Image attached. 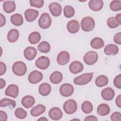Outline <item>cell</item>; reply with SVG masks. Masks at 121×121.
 I'll list each match as a JSON object with an SVG mask.
<instances>
[{"label": "cell", "instance_id": "obj_1", "mask_svg": "<svg viewBox=\"0 0 121 121\" xmlns=\"http://www.w3.org/2000/svg\"><path fill=\"white\" fill-rule=\"evenodd\" d=\"M26 70V64L22 61H16L12 66V71L17 76H22L24 75Z\"/></svg>", "mask_w": 121, "mask_h": 121}, {"label": "cell", "instance_id": "obj_2", "mask_svg": "<svg viewBox=\"0 0 121 121\" xmlns=\"http://www.w3.org/2000/svg\"><path fill=\"white\" fill-rule=\"evenodd\" d=\"M95 26V21L91 17H85L81 21V28L85 32H89L92 31L94 28Z\"/></svg>", "mask_w": 121, "mask_h": 121}, {"label": "cell", "instance_id": "obj_3", "mask_svg": "<svg viewBox=\"0 0 121 121\" xmlns=\"http://www.w3.org/2000/svg\"><path fill=\"white\" fill-rule=\"evenodd\" d=\"M93 73H86L75 78L74 83L78 85H84L88 84L92 79Z\"/></svg>", "mask_w": 121, "mask_h": 121}, {"label": "cell", "instance_id": "obj_4", "mask_svg": "<svg viewBox=\"0 0 121 121\" xmlns=\"http://www.w3.org/2000/svg\"><path fill=\"white\" fill-rule=\"evenodd\" d=\"M77 102L74 100L69 99L64 103L63 108L67 114H71L77 111Z\"/></svg>", "mask_w": 121, "mask_h": 121}, {"label": "cell", "instance_id": "obj_5", "mask_svg": "<svg viewBox=\"0 0 121 121\" xmlns=\"http://www.w3.org/2000/svg\"><path fill=\"white\" fill-rule=\"evenodd\" d=\"M52 24V19L49 14L43 13L40 16L38 20V25L43 29L48 28Z\"/></svg>", "mask_w": 121, "mask_h": 121}, {"label": "cell", "instance_id": "obj_6", "mask_svg": "<svg viewBox=\"0 0 121 121\" xmlns=\"http://www.w3.org/2000/svg\"><path fill=\"white\" fill-rule=\"evenodd\" d=\"M98 60V54L95 51H89L86 52L84 56V61L87 65L94 64Z\"/></svg>", "mask_w": 121, "mask_h": 121}, {"label": "cell", "instance_id": "obj_7", "mask_svg": "<svg viewBox=\"0 0 121 121\" xmlns=\"http://www.w3.org/2000/svg\"><path fill=\"white\" fill-rule=\"evenodd\" d=\"M59 91L61 95L64 97H68L73 94L74 90L72 85L70 84L65 83L60 86Z\"/></svg>", "mask_w": 121, "mask_h": 121}, {"label": "cell", "instance_id": "obj_8", "mask_svg": "<svg viewBox=\"0 0 121 121\" xmlns=\"http://www.w3.org/2000/svg\"><path fill=\"white\" fill-rule=\"evenodd\" d=\"M43 78V75L42 72L35 70L32 71L29 74L28 79L30 83L35 84L41 81Z\"/></svg>", "mask_w": 121, "mask_h": 121}, {"label": "cell", "instance_id": "obj_9", "mask_svg": "<svg viewBox=\"0 0 121 121\" xmlns=\"http://www.w3.org/2000/svg\"><path fill=\"white\" fill-rule=\"evenodd\" d=\"M50 60L46 56H42L39 57L35 61L36 66L41 69H45L50 65Z\"/></svg>", "mask_w": 121, "mask_h": 121}, {"label": "cell", "instance_id": "obj_10", "mask_svg": "<svg viewBox=\"0 0 121 121\" xmlns=\"http://www.w3.org/2000/svg\"><path fill=\"white\" fill-rule=\"evenodd\" d=\"M69 53L67 51H62L58 54L57 57V61L60 65H64L69 62Z\"/></svg>", "mask_w": 121, "mask_h": 121}, {"label": "cell", "instance_id": "obj_11", "mask_svg": "<svg viewBox=\"0 0 121 121\" xmlns=\"http://www.w3.org/2000/svg\"><path fill=\"white\" fill-rule=\"evenodd\" d=\"M18 92L19 89L18 86L16 85L11 84L9 85L6 88L5 94L6 95L15 98L17 96Z\"/></svg>", "mask_w": 121, "mask_h": 121}, {"label": "cell", "instance_id": "obj_12", "mask_svg": "<svg viewBox=\"0 0 121 121\" xmlns=\"http://www.w3.org/2000/svg\"><path fill=\"white\" fill-rule=\"evenodd\" d=\"M48 115L51 119L57 121L59 120L62 118L63 113L59 108L54 107L50 110Z\"/></svg>", "mask_w": 121, "mask_h": 121}, {"label": "cell", "instance_id": "obj_13", "mask_svg": "<svg viewBox=\"0 0 121 121\" xmlns=\"http://www.w3.org/2000/svg\"><path fill=\"white\" fill-rule=\"evenodd\" d=\"M39 11L32 9H26L25 12V17L28 22H33L38 17Z\"/></svg>", "mask_w": 121, "mask_h": 121}, {"label": "cell", "instance_id": "obj_14", "mask_svg": "<svg viewBox=\"0 0 121 121\" xmlns=\"http://www.w3.org/2000/svg\"><path fill=\"white\" fill-rule=\"evenodd\" d=\"M36 54L37 50L34 47H27L24 50V57L28 60H32L34 59L36 57Z\"/></svg>", "mask_w": 121, "mask_h": 121}, {"label": "cell", "instance_id": "obj_15", "mask_svg": "<svg viewBox=\"0 0 121 121\" xmlns=\"http://www.w3.org/2000/svg\"><path fill=\"white\" fill-rule=\"evenodd\" d=\"M49 8L52 15L54 17H58L61 14L62 8L61 5L58 3H51L49 6Z\"/></svg>", "mask_w": 121, "mask_h": 121}, {"label": "cell", "instance_id": "obj_16", "mask_svg": "<svg viewBox=\"0 0 121 121\" xmlns=\"http://www.w3.org/2000/svg\"><path fill=\"white\" fill-rule=\"evenodd\" d=\"M80 28L79 22L76 20H71L69 21L67 24V29L68 31L71 34L77 33Z\"/></svg>", "mask_w": 121, "mask_h": 121}, {"label": "cell", "instance_id": "obj_17", "mask_svg": "<svg viewBox=\"0 0 121 121\" xmlns=\"http://www.w3.org/2000/svg\"><path fill=\"white\" fill-rule=\"evenodd\" d=\"M69 69L72 73L77 74L83 70L84 66L81 62L78 61H74L70 64Z\"/></svg>", "mask_w": 121, "mask_h": 121}, {"label": "cell", "instance_id": "obj_18", "mask_svg": "<svg viewBox=\"0 0 121 121\" xmlns=\"http://www.w3.org/2000/svg\"><path fill=\"white\" fill-rule=\"evenodd\" d=\"M115 95V92L111 87L104 88L101 91V96L102 98L106 101L112 100Z\"/></svg>", "mask_w": 121, "mask_h": 121}, {"label": "cell", "instance_id": "obj_19", "mask_svg": "<svg viewBox=\"0 0 121 121\" xmlns=\"http://www.w3.org/2000/svg\"><path fill=\"white\" fill-rule=\"evenodd\" d=\"M103 1L101 0H91L88 3L89 8L95 11L100 10L103 8Z\"/></svg>", "mask_w": 121, "mask_h": 121}, {"label": "cell", "instance_id": "obj_20", "mask_svg": "<svg viewBox=\"0 0 121 121\" xmlns=\"http://www.w3.org/2000/svg\"><path fill=\"white\" fill-rule=\"evenodd\" d=\"M118 47L113 44H107L104 49V52L107 55H115L118 53Z\"/></svg>", "mask_w": 121, "mask_h": 121}, {"label": "cell", "instance_id": "obj_21", "mask_svg": "<svg viewBox=\"0 0 121 121\" xmlns=\"http://www.w3.org/2000/svg\"><path fill=\"white\" fill-rule=\"evenodd\" d=\"M35 103L34 97L31 95H26L21 100V104L25 108H29L33 106Z\"/></svg>", "mask_w": 121, "mask_h": 121}, {"label": "cell", "instance_id": "obj_22", "mask_svg": "<svg viewBox=\"0 0 121 121\" xmlns=\"http://www.w3.org/2000/svg\"><path fill=\"white\" fill-rule=\"evenodd\" d=\"M46 109V107L43 104H38L34 106L31 110L30 113L34 117H37L43 113Z\"/></svg>", "mask_w": 121, "mask_h": 121}, {"label": "cell", "instance_id": "obj_23", "mask_svg": "<svg viewBox=\"0 0 121 121\" xmlns=\"http://www.w3.org/2000/svg\"><path fill=\"white\" fill-rule=\"evenodd\" d=\"M4 11L7 13L13 12L16 9V4L14 1H5L3 3Z\"/></svg>", "mask_w": 121, "mask_h": 121}, {"label": "cell", "instance_id": "obj_24", "mask_svg": "<svg viewBox=\"0 0 121 121\" xmlns=\"http://www.w3.org/2000/svg\"><path fill=\"white\" fill-rule=\"evenodd\" d=\"M63 78V76L62 73L59 71H54L50 76V81L54 84H57L60 83Z\"/></svg>", "mask_w": 121, "mask_h": 121}, {"label": "cell", "instance_id": "obj_25", "mask_svg": "<svg viewBox=\"0 0 121 121\" xmlns=\"http://www.w3.org/2000/svg\"><path fill=\"white\" fill-rule=\"evenodd\" d=\"M51 91V86L47 83L41 84L39 87V92L43 96H47Z\"/></svg>", "mask_w": 121, "mask_h": 121}, {"label": "cell", "instance_id": "obj_26", "mask_svg": "<svg viewBox=\"0 0 121 121\" xmlns=\"http://www.w3.org/2000/svg\"><path fill=\"white\" fill-rule=\"evenodd\" d=\"M110 112L109 105L106 104H102L98 105L97 108V112L100 116H105Z\"/></svg>", "mask_w": 121, "mask_h": 121}, {"label": "cell", "instance_id": "obj_27", "mask_svg": "<svg viewBox=\"0 0 121 121\" xmlns=\"http://www.w3.org/2000/svg\"><path fill=\"white\" fill-rule=\"evenodd\" d=\"M19 36V32L16 29H12L9 31L7 35V39L9 42L14 43L16 42Z\"/></svg>", "mask_w": 121, "mask_h": 121}, {"label": "cell", "instance_id": "obj_28", "mask_svg": "<svg viewBox=\"0 0 121 121\" xmlns=\"http://www.w3.org/2000/svg\"><path fill=\"white\" fill-rule=\"evenodd\" d=\"M11 22L15 26H20L23 23L24 20L22 16L18 13L12 15L10 17Z\"/></svg>", "mask_w": 121, "mask_h": 121}, {"label": "cell", "instance_id": "obj_29", "mask_svg": "<svg viewBox=\"0 0 121 121\" xmlns=\"http://www.w3.org/2000/svg\"><path fill=\"white\" fill-rule=\"evenodd\" d=\"M91 46L95 49H99L103 47L104 43L102 39L99 37H95L92 40L90 43Z\"/></svg>", "mask_w": 121, "mask_h": 121}, {"label": "cell", "instance_id": "obj_30", "mask_svg": "<svg viewBox=\"0 0 121 121\" xmlns=\"http://www.w3.org/2000/svg\"><path fill=\"white\" fill-rule=\"evenodd\" d=\"M41 38L40 33L35 31L31 33L28 36V41L29 43L33 44H35L39 42Z\"/></svg>", "mask_w": 121, "mask_h": 121}, {"label": "cell", "instance_id": "obj_31", "mask_svg": "<svg viewBox=\"0 0 121 121\" xmlns=\"http://www.w3.org/2000/svg\"><path fill=\"white\" fill-rule=\"evenodd\" d=\"M95 83L99 87L104 86L108 83V78L105 75H100L95 79Z\"/></svg>", "mask_w": 121, "mask_h": 121}, {"label": "cell", "instance_id": "obj_32", "mask_svg": "<svg viewBox=\"0 0 121 121\" xmlns=\"http://www.w3.org/2000/svg\"><path fill=\"white\" fill-rule=\"evenodd\" d=\"M16 102L14 100L9 98H3L0 101V106L1 107L9 106L10 108H13L16 106Z\"/></svg>", "mask_w": 121, "mask_h": 121}, {"label": "cell", "instance_id": "obj_33", "mask_svg": "<svg viewBox=\"0 0 121 121\" xmlns=\"http://www.w3.org/2000/svg\"><path fill=\"white\" fill-rule=\"evenodd\" d=\"M37 48L39 51L42 53H45L50 51L51 46L50 44L47 42L43 41L38 44Z\"/></svg>", "mask_w": 121, "mask_h": 121}, {"label": "cell", "instance_id": "obj_34", "mask_svg": "<svg viewBox=\"0 0 121 121\" xmlns=\"http://www.w3.org/2000/svg\"><path fill=\"white\" fill-rule=\"evenodd\" d=\"M93 109V106L91 102L88 101L84 102L81 105V109L82 111L86 114H89L91 113Z\"/></svg>", "mask_w": 121, "mask_h": 121}, {"label": "cell", "instance_id": "obj_35", "mask_svg": "<svg viewBox=\"0 0 121 121\" xmlns=\"http://www.w3.org/2000/svg\"><path fill=\"white\" fill-rule=\"evenodd\" d=\"M63 12L64 16L67 18H70L73 17L75 14L74 8L70 5L65 6L63 9Z\"/></svg>", "mask_w": 121, "mask_h": 121}, {"label": "cell", "instance_id": "obj_36", "mask_svg": "<svg viewBox=\"0 0 121 121\" xmlns=\"http://www.w3.org/2000/svg\"><path fill=\"white\" fill-rule=\"evenodd\" d=\"M16 117L20 119H24L27 116L26 112L22 108H17L15 111Z\"/></svg>", "mask_w": 121, "mask_h": 121}, {"label": "cell", "instance_id": "obj_37", "mask_svg": "<svg viewBox=\"0 0 121 121\" xmlns=\"http://www.w3.org/2000/svg\"><path fill=\"white\" fill-rule=\"evenodd\" d=\"M110 9L113 11H119L121 9V1L113 0L110 4Z\"/></svg>", "mask_w": 121, "mask_h": 121}, {"label": "cell", "instance_id": "obj_38", "mask_svg": "<svg viewBox=\"0 0 121 121\" xmlns=\"http://www.w3.org/2000/svg\"><path fill=\"white\" fill-rule=\"evenodd\" d=\"M107 24L108 26L111 28H114L119 26V24L118 23V22L116 21L115 17H111L107 20Z\"/></svg>", "mask_w": 121, "mask_h": 121}, {"label": "cell", "instance_id": "obj_39", "mask_svg": "<svg viewBox=\"0 0 121 121\" xmlns=\"http://www.w3.org/2000/svg\"><path fill=\"white\" fill-rule=\"evenodd\" d=\"M29 2L31 6L41 8L43 5L44 1L43 0H30Z\"/></svg>", "mask_w": 121, "mask_h": 121}, {"label": "cell", "instance_id": "obj_40", "mask_svg": "<svg viewBox=\"0 0 121 121\" xmlns=\"http://www.w3.org/2000/svg\"><path fill=\"white\" fill-rule=\"evenodd\" d=\"M113 84L115 87L119 89L121 88V74L116 76L113 80Z\"/></svg>", "mask_w": 121, "mask_h": 121}, {"label": "cell", "instance_id": "obj_41", "mask_svg": "<svg viewBox=\"0 0 121 121\" xmlns=\"http://www.w3.org/2000/svg\"><path fill=\"white\" fill-rule=\"evenodd\" d=\"M111 119L112 121H121V113L118 112H116L112 113L111 115Z\"/></svg>", "mask_w": 121, "mask_h": 121}, {"label": "cell", "instance_id": "obj_42", "mask_svg": "<svg viewBox=\"0 0 121 121\" xmlns=\"http://www.w3.org/2000/svg\"><path fill=\"white\" fill-rule=\"evenodd\" d=\"M113 41L117 44H121V33L119 32L116 34L113 37Z\"/></svg>", "mask_w": 121, "mask_h": 121}, {"label": "cell", "instance_id": "obj_43", "mask_svg": "<svg viewBox=\"0 0 121 121\" xmlns=\"http://www.w3.org/2000/svg\"><path fill=\"white\" fill-rule=\"evenodd\" d=\"M0 75L2 76L5 73L7 68L5 64L2 61L0 62Z\"/></svg>", "mask_w": 121, "mask_h": 121}, {"label": "cell", "instance_id": "obj_44", "mask_svg": "<svg viewBox=\"0 0 121 121\" xmlns=\"http://www.w3.org/2000/svg\"><path fill=\"white\" fill-rule=\"evenodd\" d=\"M8 116L7 113L2 111H0V121H6L7 120Z\"/></svg>", "mask_w": 121, "mask_h": 121}, {"label": "cell", "instance_id": "obj_45", "mask_svg": "<svg viewBox=\"0 0 121 121\" xmlns=\"http://www.w3.org/2000/svg\"><path fill=\"white\" fill-rule=\"evenodd\" d=\"M0 26L2 27L5 25L6 23V18L2 14H0Z\"/></svg>", "mask_w": 121, "mask_h": 121}, {"label": "cell", "instance_id": "obj_46", "mask_svg": "<svg viewBox=\"0 0 121 121\" xmlns=\"http://www.w3.org/2000/svg\"><path fill=\"white\" fill-rule=\"evenodd\" d=\"M97 120H98L97 118L94 115H89V116H87L84 119L85 121H97Z\"/></svg>", "mask_w": 121, "mask_h": 121}, {"label": "cell", "instance_id": "obj_47", "mask_svg": "<svg viewBox=\"0 0 121 121\" xmlns=\"http://www.w3.org/2000/svg\"><path fill=\"white\" fill-rule=\"evenodd\" d=\"M115 103L117 106L119 108L121 107V95H119L115 100Z\"/></svg>", "mask_w": 121, "mask_h": 121}, {"label": "cell", "instance_id": "obj_48", "mask_svg": "<svg viewBox=\"0 0 121 121\" xmlns=\"http://www.w3.org/2000/svg\"><path fill=\"white\" fill-rule=\"evenodd\" d=\"M115 18L116 21L120 25L121 24V14L119 13L118 14H117L116 17H115Z\"/></svg>", "mask_w": 121, "mask_h": 121}, {"label": "cell", "instance_id": "obj_49", "mask_svg": "<svg viewBox=\"0 0 121 121\" xmlns=\"http://www.w3.org/2000/svg\"><path fill=\"white\" fill-rule=\"evenodd\" d=\"M6 86V81L2 78L0 79V89L3 88Z\"/></svg>", "mask_w": 121, "mask_h": 121}, {"label": "cell", "instance_id": "obj_50", "mask_svg": "<svg viewBox=\"0 0 121 121\" xmlns=\"http://www.w3.org/2000/svg\"><path fill=\"white\" fill-rule=\"evenodd\" d=\"M38 120H39V121H40V120H42V121H48V120L46 119V118H45V117H42V118H39Z\"/></svg>", "mask_w": 121, "mask_h": 121}]
</instances>
